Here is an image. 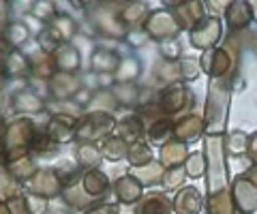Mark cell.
I'll return each instance as SVG.
<instances>
[{"label":"cell","instance_id":"6da1fadb","mask_svg":"<svg viewBox=\"0 0 257 214\" xmlns=\"http://www.w3.org/2000/svg\"><path fill=\"white\" fill-rule=\"evenodd\" d=\"M231 84H234V75L223 77V79H210L206 118H204L208 135H223L225 122H227V112H229Z\"/></svg>","mask_w":257,"mask_h":214},{"label":"cell","instance_id":"7a4b0ae2","mask_svg":"<svg viewBox=\"0 0 257 214\" xmlns=\"http://www.w3.org/2000/svg\"><path fill=\"white\" fill-rule=\"evenodd\" d=\"M206 148V171H208V195L219 193L227 186V167H225V135H208Z\"/></svg>","mask_w":257,"mask_h":214},{"label":"cell","instance_id":"3957f363","mask_svg":"<svg viewBox=\"0 0 257 214\" xmlns=\"http://www.w3.org/2000/svg\"><path fill=\"white\" fill-rule=\"evenodd\" d=\"M231 197H234L236 210L240 214H255L257 212V186L244 173L231 180Z\"/></svg>","mask_w":257,"mask_h":214},{"label":"cell","instance_id":"277c9868","mask_svg":"<svg viewBox=\"0 0 257 214\" xmlns=\"http://www.w3.org/2000/svg\"><path fill=\"white\" fill-rule=\"evenodd\" d=\"M223 37V26L219 18H206L197 28L191 30V43L197 50H214V45L221 41Z\"/></svg>","mask_w":257,"mask_h":214},{"label":"cell","instance_id":"5b68a950","mask_svg":"<svg viewBox=\"0 0 257 214\" xmlns=\"http://www.w3.org/2000/svg\"><path fill=\"white\" fill-rule=\"evenodd\" d=\"M193 101V92L187 88V86H172V88H167L163 94H161V109H163L165 114H182L191 109Z\"/></svg>","mask_w":257,"mask_h":214},{"label":"cell","instance_id":"8992f818","mask_svg":"<svg viewBox=\"0 0 257 214\" xmlns=\"http://www.w3.org/2000/svg\"><path fill=\"white\" fill-rule=\"evenodd\" d=\"M225 20H227L229 33L238 35L251 26V22L255 20L253 15V5L246 0H238V3H229L227 11H225Z\"/></svg>","mask_w":257,"mask_h":214},{"label":"cell","instance_id":"52a82bcc","mask_svg":"<svg viewBox=\"0 0 257 214\" xmlns=\"http://www.w3.org/2000/svg\"><path fill=\"white\" fill-rule=\"evenodd\" d=\"M148 30H150V37L152 39H159V41H163V39H174L178 35L180 26L176 24V18L172 13L167 11H155L150 18V24H148Z\"/></svg>","mask_w":257,"mask_h":214},{"label":"cell","instance_id":"ba28073f","mask_svg":"<svg viewBox=\"0 0 257 214\" xmlns=\"http://www.w3.org/2000/svg\"><path fill=\"white\" fill-rule=\"evenodd\" d=\"M174 208L178 214H197L204 208V197L195 186H184V188H180V193L176 195Z\"/></svg>","mask_w":257,"mask_h":214},{"label":"cell","instance_id":"9c48e42d","mask_svg":"<svg viewBox=\"0 0 257 214\" xmlns=\"http://www.w3.org/2000/svg\"><path fill=\"white\" fill-rule=\"evenodd\" d=\"M204 9L206 7L202 3H189V5H178L176 9V24L180 28H187V30H193L197 28L206 18H204Z\"/></svg>","mask_w":257,"mask_h":214},{"label":"cell","instance_id":"30bf717a","mask_svg":"<svg viewBox=\"0 0 257 214\" xmlns=\"http://www.w3.org/2000/svg\"><path fill=\"white\" fill-rule=\"evenodd\" d=\"M204 131H206V122H204V118H199V116H184L182 120H178L174 126L176 137H178V141H182V144L184 141L197 139Z\"/></svg>","mask_w":257,"mask_h":214},{"label":"cell","instance_id":"8fae6325","mask_svg":"<svg viewBox=\"0 0 257 214\" xmlns=\"http://www.w3.org/2000/svg\"><path fill=\"white\" fill-rule=\"evenodd\" d=\"M189 158V152H187V146L182 144V141H170V144H165L161 148V161L167 167H178L182 161H187Z\"/></svg>","mask_w":257,"mask_h":214},{"label":"cell","instance_id":"7c38bea8","mask_svg":"<svg viewBox=\"0 0 257 214\" xmlns=\"http://www.w3.org/2000/svg\"><path fill=\"white\" fill-rule=\"evenodd\" d=\"M248 135L242 131H231L225 135V154L227 156H246Z\"/></svg>","mask_w":257,"mask_h":214},{"label":"cell","instance_id":"4fadbf2b","mask_svg":"<svg viewBox=\"0 0 257 214\" xmlns=\"http://www.w3.org/2000/svg\"><path fill=\"white\" fill-rule=\"evenodd\" d=\"M170 212H172V203L161 193H150L142 208V214H170Z\"/></svg>","mask_w":257,"mask_h":214},{"label":"cell","instance_id":"5bb4252c","mask_svg":"<svg viewBox=\"0 0 257 214\" xmlns=\"http://www.w3.org/2000/svg\"><path fill=\"white\" fill-rule=\"evenodd\" d=\"M184 171H187V176H191V178L204 176V173H206V156L199 154V152L189 154L187 165H184Z\"/></svg>","mask_w":257,"mask_h":214},{"label":"cell","instance_id":"9a60e30c","mask_svg":"<svg viewBox=\"0 0 257 214\" xmlns=\"http://www.w3.org/2000/svg\"><path fill=\"white\" fill-rule=\"evenodd\" d=\"M182 182H184V169L182 167H174L163 176L165 191H176V188H180Z\"/></svg>","mask_w":257,"mask_h":214},{"label":"cell","instance_id":"2e32d148","mask_svg":"<svg viewBox=\"0 0 257 214\" xmlns=\"http://www.w3.org/2000/svg\"><path fill=\"white\" fill-rule=\"evenodd\" d=\"M246 156L251 163H257V131L248 135V146H246Z\"/></svg>","mask_w":257,"mask_h":214},{"label":"cell","instance_id":"e0dca14e","mask_svg":"<svg viewBox=\"0 0 257 214\" xmlns=\"http://www.w3.org/2000/svg\"><path fill=\"white\" fill-rule=\"evenodd\" d=\"M244 176L248 178V180H251L253 182V184L257 186V163H251V167H248L246 169V173H244Z\"/></svg>","mask_w":257,"mask_h":214},{"label":"cell","instance_id":"ac0fdd59","mask_svg":"<svg viewBox=\"0 0 257 214\" xmlns=\"http://www.w3.org/2000/svg\"><path fill=\"white\" fill-rule=\"evenodd\" d=\"M253 5V15H255V20H257V3H251Z\"/></svg>","mask_w":257,"mask_h":214}]
</instances>
